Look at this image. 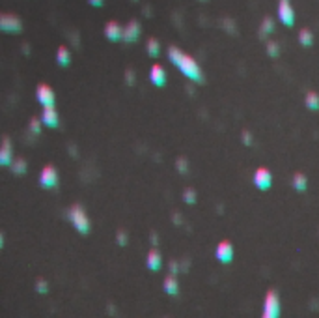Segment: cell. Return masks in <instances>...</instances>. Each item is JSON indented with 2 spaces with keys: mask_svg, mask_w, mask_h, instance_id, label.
<instances>
[{
  "mask_svg": "<svg viewBox=\"0 0 319 318\" xmlns=\"http://www.w3.org/2000/svg\"><path fill=\"white\" fill-rule=\"evenodd\" d=\"M150 81L159 88H163L164 85H166V71H164V67L161 66V64H153V66H151Z\"/></svg>",
  "mask_w": 319,
  "mask_h": 318,
  "instance_id": "obj_14",
  "label": "cell"
},
{
  "mask_svg": "<svg viewBox=\"0 0 319 318\" xmlns=\"http://www.w3.org/2000/svg\"><path fill=\"white\" fill-rule=\"evenodd\" d=\"M304 105H306L310 111H317L319 109V94L313 92V90L306 92V96H304Z\"/></svg>",
  "mask_w": 319,
  "mask_h": 318,
  "instance_id": "obj_19",
  "label": "cell"
},
{
  "mask_svg": "<svg viewBox=\"0 0 319 318\" xmlns=\"http://www.w3.org/2000/svg\"><path fill=\"white\" fill-rule=\"evenodd\" d=\"M291 186H293L295 191L304 193V191L308 189V178H306V176H304L302 173L293 174V178H291Z\"/></svg>",
  "mask_w": 319,
  "mask_h": 318,
  "instance_id": "obj_18",
  "label": "cell"
},
{
  "mask_svg": "<svg viewBox=\"0 0 319 318\" xmlns=\"http://www.w3.org/2000/svg\"><path fill=\"white\" fill-rule=\"evenodd\" d=\"M163 288L168 296H177V294H179V281H177V277L174 273H170V275L164 277Z\"/></svg>",
  "mask_w": 319,
  "mask_h": 318,
  "instance_id": "obj_16",
  "label": "cell"
},
{
  "mask_svg": "<svg viewBox=\"0 0 319 318\" xmlns=\"http://www.w3.org/2000/svg\"><path fill=\"white\" fill-rule=\"evenodd\" d=\"M13 150H12V140L4 137L2 140V146H0V165L2 167H10L13 163Z\"/></svg>",
  "mask_w": 319,
  "mask_h": 318,
  "instance_id": "obj_13",
  "label": "cell"
},
{
  "mask_svg": "<svg viewBox=\"0 0 319 318\" xmlns=\"http://www.w3.org/2000/svg\"><path fill=\"white\" fill-rule=\"evenodd\" d=\"M56 64L62 67H67L71 64V53H69V49L67 47H58V51H56Z\"/></svg>",
  "mask_w": 319,
  "mask_h": 318,
  "instance_id": "obj_17",
  "label": "cell"
},
{
  "mask_svg": "<svg viewBox=\"0 0 319 318\" xmlns=\"http://www.w3.org/2000/svg\"><path fill=\"white\" fill-rule=\"evenodd\" d=\"M140 23L138 21H129L127 27L124 28V41L125 43H135L140 38Z\"/></svg>",
  "mask_w": 319,
  "mask_h": 318,
  "instance_id": "obj_12",
  "label": "cell"
},
{
  "mask_svg": "<svg viewBox=\"0 0 319 318\" xmlns=\"http://www.w3.org/2000/svg\"><path fill=\"white\" fill-rule=\"evenodd\" d=\"M299 41H300V45L310 47L313 43V32H310L308 28H302L299 32Z\"/></svg>",
  "mask_w": 319,
  "mask_h": 318,
  "instance_id": "obj_22",
  "label": "cell"
},
{
  "mask_svg": "<svg viewBox=\"0 0 319 318\" xmlns=\"http://www.w3.org/2000/svg\"><path fill=\"white\" fill-rule=\"evenodd\" d=\"M243 142H245V146H252V144H254V140H252V135H250V131H243Z\"/></svg>",
  "mask_w": 319,
  "mask_h": 318,
  "instance_id": "obj_30",
  "label": "cell"
},
{
  "mask_svg": "<svg viewBox=\"0 0 319 318\" xmlns=\"http://www.w3.org/2000/svg\"><path fill=\"white\" fill-rule=\"evenodd\" d=\"M124 28L120 23H116V21H111V23H107L104 25V36L109 38L111 41H120L124 40Z\"/></svg>",
  "mask_w": 319,
  "mask_h": 318,
  "instance_id": "obj_11",
  "label": "cell"
},
{
  "mask_svg": "<svg viewBox=\"0 0 319 318\" xmlns=\"http://www.w3.org/2000/svg\"><path fill=\"white\" fill-rule=\"evenodd\" d=\"M10 169H12V173L15 174V176H23V174L26 173L28 165H26V161L23 157H17V159H13V163L10 165Z\"/></svg>",
  "mask_w": 319,
  "mask_h": 318,
  "instance_id": "obj_20",
  "label": "cell"
},
{
  "mask_svg": "<svg viewBox=\"0 0 319 318\" xmlns=\"http://www.w3.org/2000/svg\"><path fill=\"white\" fill-rule=\"evenodd\" d=\"M0 28H2L4 32L17 34L23 30V23H21V19L19 17H15V15L4 14L2 15V19H0Z\"/></svg>",
  "mask_w": 319,
  "mask_h": 318,
  "instance_id": "obj_10",
  "label": "cell"
},
{
  "mask_svg": "<svg viewBox=\"0 0 319 318\" xmlns=\"http://www.w3.org/2000/svg\"><path fill=\"white\" fill-rule=\"evenodd\" d=\"M267 54L271 58H278V54H280V45L276 43V41H269L267 43Z\"/></svg>",
  "mask_w": 319,
  "mask_h": 318,
  "instance_id": "obj_26",
  "label": "cell"
},
{
  "mask_svg": "<svg viewBox=\"0 0 319 318\" xmlns=\"http://www.w3.org/2000/svg\"><path fill=\"white\" fill-rule=\"evenodd\" d=\"M146 266H148V270L151 272H159L161 268H163V257H161V253L157 251V249H151L148 253V257H146Z\"/></svg>",
  "mask_w": 319,
  "mask_h": 318,
  "instance_id": "obj_15",
  "label": "cell"
},
{
  "mask_svg": "<svg viewBox=\"0 0 319 318\" xmlns=\"http://www.w3.org/2000/svg\"><path fill=\"white\" fill-rule=\"evenodd\" d=\"M278 21L284 27H293L295 12L293 6H291V0H280L278 2Z\"/></svg>",
  "mask_w": 319,
  "mask_h": 318,
  "instance_id": "obj_6",
  "label": "cell"
},
{
  "mask_svg": "<svg viewBox=\"0 0 319 318\" xmlns=\"http://www.w3.org/2000/svg\"><path fill=\"white\" fill-rule=\"evenodd\" d=\"M168 60L189 81H192V83H202L203 81V73H202L200 64H198V60H196L194 56L187 54L185 51H181L179 47H176V45L170 47L168 49Z\"/></svg>",
  "mask_w": 319,
  "mask_h": 318,
  "instance_id": "obj_1",
  "label": "cell"
},
{
  "mask_svg": "<svg viewBox=\"0 0 319 318\" xmlns=\"http://www.w3.org/2000/svg\"><path fill=\"white\" fill-rule=\"evenodd\" d=\"M125 79H127V85H129V87H135V75H133V69H127V71H125Z\"/></svg>",
  "mask_w": 319,
  "mask_h": 318,
  "instance_id": "obj_31",
  "label": "cell"
},
{
  "mask_svg": "<svg viewBox=\"0 0 319 318\" xmlns=\"http://www.w3.org/2000/svg\"><path fill=\"white\" fill-rule=\"evenodd\" d=\"M90 4L91 6H101V4H103V0H90Z\"/></svg>",
  "mask_w": 319,
  "mask_h": 318,
  "instance_id": "obj_34",
  "label": "cell"
},
{
  "mask_svg": "<svg viewBox=\"0 0 319 318\" xmlns=\"http://www.w3.org/2000/svg\"><path fill=\"white\" fill-rule=\"evenodd\" d=\"M36 100L41 107H54L56 105V94L49 85H39L36 90Z\"/></svg>",
  "mask_w": 319,
  "mask_h": 318,
  "instance_id": "obj_7",
  "label": "cell"
},
{
  "mask_svg": "<svg viewBox=\"0 0 319 318\" xmlns=\"http://www.w3.org/2000/svg\"><path fill=\"white\" fill-rule=\"evenodd\" d=\"M116 242H118V246H122V247L127 246V242H129V238H127V232H125V230H118L116 232Z\"/></svg>",
  "mask_w": 319,
  "mask_h": 318,
  "instance_id": "obj_28",
  "label": "cell"
},
{
  "mask_svg": "<svg viewBox=\"0 0 319 318\" xmlns=\"http://www.w3.org/2000/svg\"><path fill=\"white\" fill-rule=\"evenodd\" d=\"M252 182H254V186L258 187V189L267 191V189H271V186H273V173H271L269 169H265V167H260V169L254 171Z\"/></svg>",
  "mask_w": 319,
  "mask_h": 318,
  "instance_id": "obj_5",
  "label": "cell"
},
{
  "mask_svg": "<svg viewBox=\"0 0 319 318\" xmlns=\"http://www.w3.org/2000/svg\"><path fill=\"white\" fill-rule=\"evenodd\" d=\"M183 200H185L187 204H196V200H198V197H196V191H194V189H190V187H187V189L183 191Z\"/></svg>",
  "mask_w": 319,
  "mask_h": 318,
  "instance_id": "obj_25",
  "label": "cell"
},
{
  "mask_svg": "<svg viewBox=\"0 0 319 318\" xmlns=\"http://www.w3.org/2000/svg\"><path fill=\"white\" fill-rule=\"evenodd\" d=\"M146 53L150 54V56H159V53H161V43H159V40H155V38H150V40L146 41Z\"/></svg>",
  "mask_w": 319,
  "mask_h": 318,
  "instance_id": "obj_21",
  "label": "cell"
},
{
  "mask_svg": "<svg viewBox=\"0 0 319 318\" xmlns=\"http://www.w3.org/2000/svg\"><path fill=\"white\" fill-rule=\"evenodd\" d=\"M274 30V23H273V19H269V17H265L263 19V23H261V28H260V34L265 38V36H269V34L273 32Z\"/></svg>",
  "mask_w": 319,
  "mask_h": 318,
  "instance_id": "obj_23",
  "label": "cell"
},
{
  "mask_svg": "<svg viewBox=\"0 0 319 318\" xmlns=\"http://www.w3.org/2000/svg\"><path fill=\"white\" fill-rule=\"evenodd\" d=\"M174 225H181V215L179 213H174Z\"/></svg>",
  "mask_w": 319,
  "mask_h": 318,
  "instance_id": "obj_33",
  "label": "cell"
},
{
  "mask_svg": "<svg viewBox=\"0 0 319 318\" xmlns=\"http://www.w3.org/2000/svg\"><path fill=\"white\" fill-rule=\"evenodd\" d=\"M41 126H43L41 118H32V120H30V124H28V129L32 131V135H36V137H38L39 133H41Z\"/></svg>",
  "mask_w": 319,
  "mask_h": 318,
  "instance_id": "obj_24",
  "label": "cell"
},
{
  "mask_svg": "<svg viewBox=\"0 0 319 318\" xmlns=\"http://www.w3.org/2000/svg\"><path fill=\"white\" fill-rule=\"evenodd\" d=\"M282 311L280 296L274 290H269L265 294V301H263V318H278Z\"/></svg>",
  "mask_w": 319,
  "mask_h": 318,
  "instance_id": "obj_3",
  "label": "cell"
},
{
  "mask_svg": "<svg viewBox=\"0 0 319 318\" xmlns=\"http://www.w3.org/2000/svg\"><path fill=\"white\" fill-rule=\"evenodd\" d=\"M170 273H174V275L179 273V262L177 260H170Z\"/></svg>",
  "mask_w": 319,
  "mask_h": 318,
  "instance_id": "obj_32",
  "label": "cell"
},
{
  "mask_svg": "<svg viewBox=\"0 0 319 318\" xmlns=\"http://www.w3.org/2000/svg\"><path fill=\"white\" fill-rule=\"evenodd\" d=\"M41 122L45 127H51V129H56L60 126V114L56 111V107H41Z\"/></svg>",
  "mask_w": 319,
  "mask_h": 318,
  "instance_id": "obj_9",
  "label": "cell"
},
{
  "mask_svg": "<svg viewBox=\"0 0 319 318\" xmlns=\"http://www.w3.org/2000/svg\"><path fill=\"white\" fill-rule=\"evenodd\" d=\"M234 255H235L234 246L230 244L228 240L219 242V246H217V249H215V257L221 264H230V262L234 260Z\"/></svg>",
  "mask_w": 319,
  "mask_h": 318,
  "instance_id": "obj_8",
  "label": "cell"
},
{
  "mask_svg": "<svg viewBox=\"0 0 319 318\" xmlns=\"http://www.w3.org/2000/svg\"><path fill=\"white\" fill-rule=\"evenodd\" d=\"M39 186L45 187V189H54L58 186V171L52 165H47L41 169L39 173Z\"/></svg>",
  "mask_w": 319,
  "mask_h": 318,
  "instance_id": "obj_4",
  "label": "cell"
},
{
  "mask_svg": "<svg viewBox=\"0 0 319 318\" xmlns=\"http://www.w3.org/2000/svg\"><path fill=\"white\" fill-rule=\"evenodd\" d=\"M67 221L73 225V228L80 234H88L91 230V223H90V217H88V213L82 206L78 204H73L69 210H67Z\"/></svg>",
  "mask_w": 319,
  "mask_h": 318,
  "instance_id": "obj_2",
  "label": "cell"
},
{
  "mask_svg": "<svg viewBox=\"0 0 319 318\" xmlns=\"http://www.w3.org/2000/svg\"><path fill=\"white\" fill-rule=\"evenodd\" d=\"M151 242H153V244H157V242H159V238H157V234H153V236H151Z\"/></svg>",
  "mask_w": 319,
  "mask_h": 318,
  "instance_id": "obj_35",
  "label": "cell"
},
{
  "mask_svg": "<svg viewBox=\"0 0 319 318\" xmlns=\"http://www.w3.org/2000/svg\"><path fill=\"white\" fill-rule=\"evenodd\" d=\"M36 290H38L39 294H47V290H49L47 281H43V279H38V283H36Z\"/></svg>",
  "mask_w": 319,
  "mask_h": 318,
  "instance_id": "obj_29",
  "label": "cell"
},
{
  "mask_svg": "<svg viewBox=\"0 0 319 318\" xmlns=\"http://www.w3.org/2000/svg\"><path fill=\"white\" fill-rule=\"evenodd\" d=\"M176 171H179L181 174H187L189 173V161L185 157H177L176 159Z\"/></svg>",
  "mask_w": 319,
  "mask_h": 318,
  "instance_id": "obj_27",
  "label": "cell"
}]
</instances>
